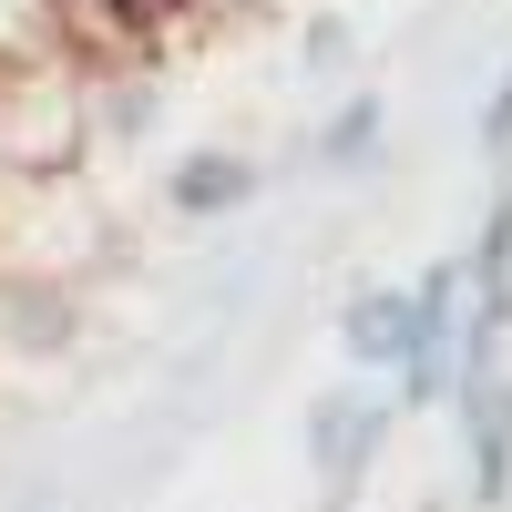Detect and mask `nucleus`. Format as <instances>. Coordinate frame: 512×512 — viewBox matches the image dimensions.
I'll list each match as a JSON object with an SVG mask.
<instances>
[{
	"mask_svg": "<svg viewBox=\"0 0 512 512\" xmlns=\"http://www.w3.org/2000/svg\"><path fill=\"white\" fill-rule=\"evenodd\" d=\"M390 431H400L390 379H338V390L308 400V472L328 482V502H349L369 482V461L390 451Z\"/></svg>",
	"mask_w": 512,
	"mask_h": 512,
	"instance_id": "obj_1",
	"label": "nucleus"
},
{
	"mask_svg": "<svg viewBox=\"0 0 512 512\" xmlns=\"http://www.w3.org/2000/svg\"><path fill=\"white\" fill-rule=\"evenodd\" d=\"M451 420H461V461H472V502L502 512L512 502V369H461L451 379Z\"/></svg>",
	"mask_w": 512,
	"mask_h": 512,
	"instance_id": "obj_2",
	"label": "nucleus"
},
{
	"mask_svg": "<svg viewBox=\"0 0 512 512\" xmlns=\"http://www.w3.org/2000/svg\"><path fill=\"white\" fill-rule=\"evenodd\" d=\"M256 195H267V164H256L246 144H185L175 164H164V216L175 226H226Z\"/></svg>",
	"mask_w": 512,
	"mask_h": 512,
	"instance_id": "obj_3",
	"label": "nucleus"
},
{
	"mask_svg": "<svg viewBox=\"0 0 512 512\" xmlns=\"http://www.w3.org/2000/svg\"><path fill=\"white\" fill-rule=\"evenodd\" d=\"M72 338H82L72 277H11V267H0V349H11V359H62Z\"/></svg>",
	"mask_w": 512,
	"mask_h": 512,
	"instance_id": "obj_4",
	"label": "nucleus"
},
{
	"mask_svg": "<svg viewBox=\"0 0 512 512\" xmlns=\"http://www.w3.org/2000/svg\"><path fill=\"white\" fill-rule=\"evenodd\" d=\"M390 154V93H338L318 113V134H308V175H369V164Z\"/></svg>",
	"mask_w": 512,
	"mask_h": 512,
	"instance_id": "obj_5",
	"label": "nucleus"
},
{
	"mask_svg": "<svg viewBox=\"0 0 512 512\" xmlns=\"http://www.w3.org/2000/svg\"><path fill=\"white\" fill-rule=\"evenodd\" d=\"M297 72L308 82H349L359 72V21L349 11H308L297 21Z\"/></svg>",
	"mask_w": 512,
	"mask_h": 512,
	"instance_id": "obj_6",
	"label": "nucleus"
},
{
	"mask_svg": "<svg viewBox=\"0 0 512 512\" xmlns=\"http://www.w3.org/2000/svg\"><path fill=\"white\" fill-rule=\"evenodd\" d=\"M482 154H492V175H512V62H502L492 103H482Z\"/></svg>",
	"mask_w": 512,
	"mask_h": 512,
	"instance_id": "obj_7",
	"label": "nucleus"
},
{
	"mask_svg": "<svg viewBox=\"0 0 512 512\" xmlns=\"http://www.w3.org/2000/svg\"><path fill=\"white\" fill-rule=\"evenodd\" d=\"M185 11H226L236 21V11H277V0H185Z\"/></svg>",
	"mask_w": 512,
	"mask_h": 512,
	"instance_id": "obj_8",
	"label": "nucleus"
},
{
	"mask_svg": "<svg viewBox=\"0 0 512 512\" xmlns=\"http://www.w3.org/2000/svg\"><path fill=\"white\" fill-rule=\"evenodd\" d=\"M328 512H359V502H328Z\"/></svg>",
	"mask_w": 512,
	"mask_h": 512,
	"instance_id": "obj_9",
	"label": "nucleus"
}]
</instances>
